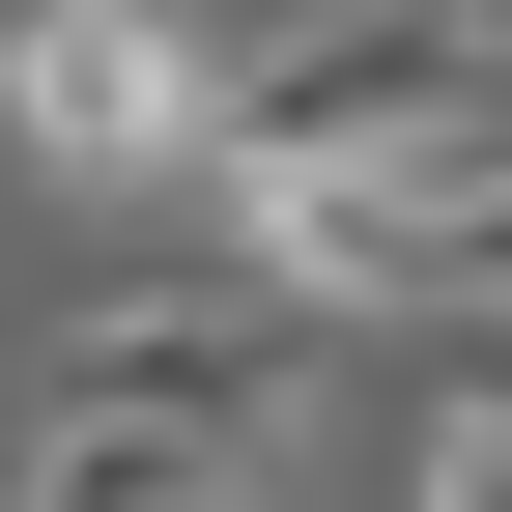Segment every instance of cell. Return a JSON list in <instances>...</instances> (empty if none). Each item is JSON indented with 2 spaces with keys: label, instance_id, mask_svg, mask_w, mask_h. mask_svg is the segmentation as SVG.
Returning <instances> with one entry per match:
<instances>
[{
  "label": "cell",
  "instance_id": "1",
  "mask_svg": "<svg viewBox=\"0 0 512 512\" xmlns=\"http://www.w3.org/2000/svg\"><path fill=\"white\" fill-rule=\"evenodd\" d=\"M285 427H313V285H114L0 456H29V512H228Z\"/></svg>",
  "mask_w": 512,
  "mask_h": 512
},
{
  "label": "cell",
  "instance_id": "2",
  "mask_svg": "<svg viewBox=\"0 0 512 512\" xmlns=\"http://www.w3.org/2000/svg\"><path fill=\"white\" fill-rule=\"evenodd\" d=\"M228 114V57L171 29V0H0V143L57 171V200H171Z\"/></svg>",
  "mask_w": 512,
  "mask_h": 512
},
{
  "label": "cell",
  "instance_id": "3",
  "mask_svg": "<svg viewBox=\"0 0 512 512\" xmlns=\"http://www.w3.org/2000/svg\"><path fill=\"white\" fill-rule=\"evenodd\" d=\"M370 313H512V143H456L427 200H370Z\"/></svg>",
  "mask_w": 512,
  "mask_h": 512
},
{
  "label": "cell",
  "instance_id": "4",
  "mask_svg": "<svg viewBox=\"0 0 512 512\" xmlns=\"http://www.w3.org/2000/svg\"><path fill=\"white\" fill-rule=\"evenodd\" d=\"M399 512H512V370H456V399H427V484Z\"/></svg>",
  "mask_w": 512,
  "mask_h": 512
},
{
  "label": "cell",
  "instance_id": "5",
  "mask_svg": "<svg viewBox=\"0 0 512 512\" xmlns=\"http://www.w3.org/2000/svg\"><path fill=\"white\" fill-rule=\"evenodd\" d=\"M0 512H29V456H0Z\"/></svg>",
  "mask_w": 512,
  "mask_h": 512
},
{
  "label": "cell",
  "instance_id": "6",
  "mask_svg": "<svg viewBox=\"0 0 512 512\" xmlns=\"http://www.w3.org/2000/svg\"><path fill=\"white\" fill-rule=\"evenodd\" d=\"M228 512H256V484H228Z\"/></svg>",
  "mask_w": 512,
  "mask_h": 512
}]
</instances>
